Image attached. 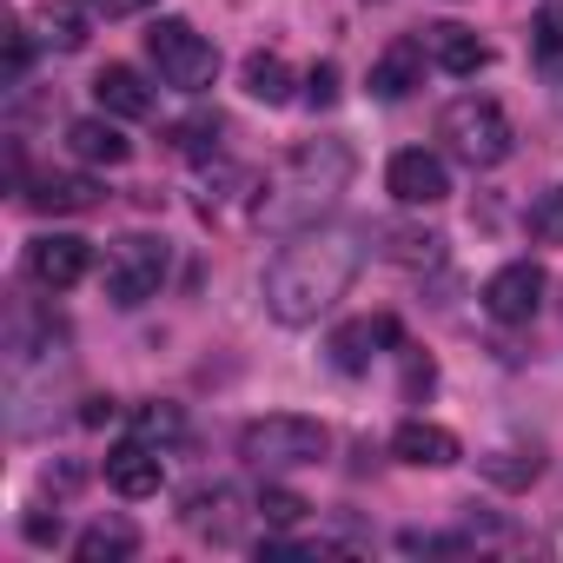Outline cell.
<instances>
[{
    "mask_svg": "<svg viewBox=\"0 0 563 563\" xmlns=\"http://www.w3.org/2000/svg\"><path fill=\"white\" fill-rule=\"evenodd\" d=\"M477 464H484V477H490V484H504V490H523V484L543 471V457H537V451H490V457H477Z\"/></svg>",
    "mask_w": 563,
    "mask_h": 563,
    "instance_id": "ffe728a7",
    "label": "cell"
},
{
    "mask_svg": "<svg viewBox=\"0 0 563 563\" xmlns=\"http://www.w3.org/2000/svg\"><path fill=\"white\" fill-rule=\"evenodd\" d=\"M424 41H391L385 54H378V67H372V93L378 100H405L411 87H424Z\"/></svg>",
    "mask_w": 563,
    "mask_h": 563,
    "instance_id": "4fadbf2b",
    "label": "cell"
},
{
    "mask_svg": "<svg viewBox=\"0 0 563 563\" xmlns=\"http://www.w3.org/2000/svg\"><path fill=\"white\" fill-rule=\"evenodd\" d=\"M219 133H225L219 113H212V120H186V126H179V153H186V159H212V153H219Z\"/></svg>",
    "mask_w": 563,
    "mask_h": 563,
    "instance_id": "484cf974",
    "label": "cell"
},
{
    "mask_svg": "<svg viewBox=\"0 0 563 563\" xmlns=\"http://www.w3.org/2000/svg\"><path fill=\"white\" fill-rule=\"evenodd\" d=\"M67 146H74L87 166H126V159H133V140L113 126V113H87V120H74V126H67Z\"/></svg>",
    "mask_w": 563,
    "mask_h": 563,
    "instance_id": "5bb4252c",
    "label": "cell"
},
{
    "mask_svg": "<svg viewBox=\"0 0 563 563\" xmlns=\"http://www.w3.org/2000/svg\"><path fill=\"white\" fill-rule=\"evenodd\" d=\"M34 212H93L100 206V186L87 173H41L34 192H27Z\"/></svg>",
    "mask_w": 563,
    "mask_h": 563,
    "instance_id": "2e32d148",
    "label": "cell"
},
{
    "mask_svg": "<svg viewBox=\"0 0 563 563\" xmlns=\"http://www.w3.org/2000/svg\"><path fill=\"white\" fill-rule=\"evenodd\" d=\"M325 451H332V431L319 418H299V411H272V418H252L239 431V457L258 471H299V464H319Z\"/></svg>",
    "mask_w": 563,
    "mask_h": 563,
    "instance_id": "3957f363",
    "label": "cell"
},
{
    "mask_svg": "<svg viewBox=\"0 0 563 563\" xmlns=\"http://www.w3.org/2000/svg\"><path fill=\"white\" fill-rule=\"evenodd\" d=\"M245 93H252L258 107H286V100H292V67L278 60V54H252V60H245Z\"/></svg>",
    "mask_w": 563,
    "mask_h": 563,
    "instance_id": "d6986e66",
    "label": "cell"
},
{
    "mask_svg": "<svg viewBox=\"0 0 563 563\" xmlns=\"http://www.w3.org/2000/svg\"><path fill=\"white\" fill-rule=\"evenodd\" d=\"M27 543H60V517H27Z\"/></svg>",
    "mask_w": 563,
    "mask_h": 563,
    "instance_id": "f546056e",
    "label": "cell"
},
{
    "mask_svg": "<svg viewBox=\"0 0 563 563\" xmlns=\"http://www.w3.org/2000/svg\"><path fill=\"white\" fill-rule=\"evenodd\" d=\"M146 60H153L159 80L179 87V93H206V87L219 80V47H212L192 21H153V34H146Z\"/></svg>",
    "mask_w": 563,
    "mask_h": 563,
    "instance_id": "5b68a950",
    "label": "cell"
},
{
    "mask_svg": "<svg viewBox=\"0 0 563 563\" xmlns=\"http://www.w3.org/2000/svg\"><path fill=\"white\" fill-rule=\"evenodd\" d=\"M530 54L543 67H563V0H550V8L530 21Z\"/></svg>",
    "mask_w": 563,
    "mask_h": 563,
    "instance_id": "7402d4cb",
    "label": "cell"
},
{
    "mask_svg": "<svg viewBox=\"0 0 563 563\" xmlns=\"http://www.w3.org/2000/svg\"><path fill=\"white\" fill-rule=\"evenodd\" d=\"M530 232H537L543 245H563V186H550V192L530 199Z\"/></svg>",
    "mask_w": 563,
    "mask_h": 563,
    "instance_id": "d4e9b609",
    "label": "cell"
},
{
    "mask_svg": "<svg viewBox=\"0 0 563 563\" xmlns=\"http://www.w3.org/2000/svg\"><path fill=\"white\" fill-rule=\"evenodd\" d=\"M391 457L411 464V471H444V464L464 457V444H457L444 424H431V418H405V424L391 431Z\"/></svg>",
    "mask_w": 563,
    "mask_h": 563,
    "instance_id": "30bf717a",
    "label": "cell"
},
{
    "mask_svg": "<svg viewBox=\"0 0 563 563\" xmlns=\"http://www.w3.org/2000/svg\"><path fill=\"white\" fill-rule=\"evenodd\" d=\"M306 510H312V504H306L299 490H278V484H265V490H258V517H265L272 530H292V523H306Z\"/></svg>",
    "mask_w": 563,
    "mask_h": 563,
    "instance_id": "603a6c76",
    "label": "cell"
},
{
    "mask_svg": "<svg viewBox=\"0 0 563 563\" xmlns=\"http://www.w3.org/2000/svg\"><path fill=\"white\" fill-rule=\"evenodd\" d=\"M159 278H166V239L133 232V239H120V245L107 252V265H100V292H107V306L133 312V306H146V299L159 292Z\"/></svg>",
    "mask_w": 563,
    "mask_h": 563,
    "instance_id": "8992f818",
    "label": "cell"
},
{
    "mask_svg": "<svg viewBox=\"0 0 563 563\" xmlns=\"http://www.w3.org/2000/svg\"><path fill=\"white\" fill-rule=\"evenodd\" d=\"M21 74H27V34L8 27V80H21Z\"/></svg>",
    "mask_w": 563,
    "mask_h": 563,
    "instance_id": "f1b7e54d",
    "label": "cell"
},
{
    "mask_svg": "<svg viewBox=\"0 0 563 563\" xmlns=\"http://www.w3.org/2000/svg\"><path fill=\"white\" fill-rule=\"evenodd\" d=\"M47 41L60 54L87 47V8H80V0H54V8H47Z\"/></svg>",
    "mask_w": 563,
    "mask_h": 563,
    "instance_id": "44dd1931",
    "label": "cell"
},
{
    "mask_svg": "<svg viewBox=\"0 0 563 563\" xmlns=\"http://www.w3.org/2000/svg\"><path fill=\"white\" fill-rule=\"evenodd\" d=\"M306 100H312V107H332V100H339V67H332V60H319V67L306 74Z\"/></svg>",
    "mask_w": 563,
    "mask_h": 563,
    "instance_id": "4316f807",
    "label": "cell"
},
{
    "mask_svg": "<svg viewBox=\"0 0 563 563\" xmlns=\"http://www.w3.org/2000/svg\"><path fill=\"white\" fill-rule=\"evenodd\" d=\"M133 431H140L146 444H179V438H186V424H179V411H173V405H140Z\"/></svg>",
    "mask_w": 563,
    "mask_h": 563,
    "instance_id": "cb8c5ba5",
    "label": "cell"
},
{
    "mask_svg": "<svg viewBox=\"0 0 563 563\" xmlns=\"http://www.w3.org/2000/svg\"><path fill=\"white\" fill-rule=\"evenodd\" d=\"M133 550H140V530H133L126 517H100V523L80 530V543H74L80 563H120V556H133Z\"/></svg>",
    "mask_w": 563,
    "mask_h": 563,
    "instance_id": "ac0fdd59",
    "label": "cell"
},
{
    "mask_svg": "<svg viewBox=\"0 0 563 563\" xmlns=\"http://www.w3.org/2000/svg\"><path fill=\"white\" fill-rule=\"evenodd\" d=\"M87 424H100V418H113V398H87V411H80Z\"/></svg>",
    "mask_w": 563,
    "mask_h": 563,
    "instance_id": "4dcf8cb0",
    "label": "cell"
},
{
    "mask_svg": "<svg viewBox=\"0 0 563 563\" xmlns=\"http://www.w3.org/2000/svg\"><path fill=\"white\" fill-rule=\"evenodd\" d=\"M146 8H159V0H93V14H107V21H126V14H146Z\"/></svg>",
    "mask_w": 563,
    "mask_h": 563,
    "instance_id": "83f0119b",
    "label": "cell"
},
{
    "mask_svg": "<svg viewBox=\"0 0 563 563\" xmlns=\"http://www.w3.org/2000/svg\"><path fill=\"white\" fill-rule=\"evenodd\" d=\"M424 54H431L444 74H457V80H471V74H484V67H490V47H484L471 27H457V21L431 27V34H424Z\"/></svg>",
    "mask_w": 563,
    "mask_h": 563,
    "instance_id": "7c38bea8",
    "label": "cell"
},
{
    "mask_svg": "<svg viewBox=\"0 0 563 563\" xmlns=\"http://www.w3.org/2000/svg\"><path fill=\"white\" fill-rule=\"evenodd\" d=\"M345 186H352V146H339V140H306L299 153H286L278 179L265 186L258 225H272V232H312L319 212H325Z\"/></svg>",
    "mask_w": 563,
    "mask_h": 563,
    "instance_id": "7a4b0ae2",
    "label": "cell"
},
{
    "mask_svg": "<svg viewBox=\"0 0 563 563\" xmlns=\"http://www.w3.org/2000/svg\"><path fill=\"white\" fill-rule=\"evenodd\" d=\"M358 258L365 252H358L352 232H319V225L299 232L265 265V312L278 325H319L345 299V286L358 278Z\"/></svg>",
    "mask_w": 563,
    "mask_h": 563,
    "instance_id": "6da1fadb",
    "label": "cell"
},
{
    "mask_svg": "<svg viewBox=\"0 0 563 563\" xmlns=\"http://www.w3.org/2000/svg\"><path fill=\"white\" fill-rule=\"evenodd\" d=\"M438 140H444L464 166H477V173L510 159V120H504V107H497V100H484V93L451 100V107L438 113Z\"/></svg>",
    "mask_w": 563,
    "mask_h": 563,
    "instance_id": "277c9868",
    "label": "cell"
},
{
    "mask_svg": "<svg viewBox=\"0 0 563 563\" xmlns=\"http://www.w3.org/2000/svg\"><path fill=\"white\" fill-rule=\"evenodd\" d=\"M93 100H100V113H113V120H146V113H153V87H146L133 67H100V74H93Z\"/></svg>",
    "mask_w": 563,
    "mask_h": 563,
    "instance_id": "9a60e30c",
    "label": "cell"
},
{
    "mask_svg": "<svg viewBox=\"0 0 563 563\" xmlns=\"http://www.w3.org/2000/svg\"><path fill=\"white\" fill-rule=\"evenodd\" d=\"M87 265H93V245L74 239V232H41V239L27 245V272H34V286H47V292L80 286Z\"/></svg>",
    "mask_w": 563,
    "mask_h": 563,
    "instance_id": "9c48e42d",
    "label": "cell"
},
{
    "mask_svg": "<svg viewBox=\"0 0 563 563\" xmlns=\"http://www.w3.org/2000/svg\"><path fill=\"white\" fill-rule=\"evenodd\" d=\"M385 186H391L398 206H438V199H451V166L424 146H405V153H391Z\"/></svg>",
    "mask_w": 563,
    "mask_h": 563,
    "instance_id": "ba28073f",
    "label": "cell"
},
{
    "mask_svg": "<svg viewBox=\"0 0 563 563\" xmlns=\"http://www.w3.org/2000/svg\"><path fill=\"white\" fill-rule=\"evenodd\" d=\"M107 484H113L120 497H159L166 464L153 457L146 438H133V444H113V451H107Z\"/></svg>",
    "mask_w": 563,
    "mask_h": 563,
    "instance_id": "8fae6325",
    "label": "cell"
},
{
    "mask_svg": "<svg viewBox=\"0 0 563 563\" xmlns=\"http://www.w3.org/2000/svg\"><path fill=\"white\" fill-rule=\"evenodd\" d=\"M385 339H398V325H391V319L339 325V332H332V365H339L345 378H358V372H372V345H385Z\"/></svg>",
    "mask_w": 563,
    "mask_h": 563,
    "instance_id": "e0dca14e",
    "label": "cell"
},
{
    "mask_svg": "<svg viewBox=\"0 0 563 563\" xmlns=\"http://www.w3.org/2000/svg\"><path fill=\"white\" fill-rule=\"evenodd\" d=\"M543 292H550L543 265H537V258H510V265H497V272L484 278V312H490L497 325H530V319L543 312Z\"/></svg>",
    "mask_w": 563,
    "mask_h": 563,
    "instance_id": "52a82bcc",
    "label": "cell"
}]
</instances>
